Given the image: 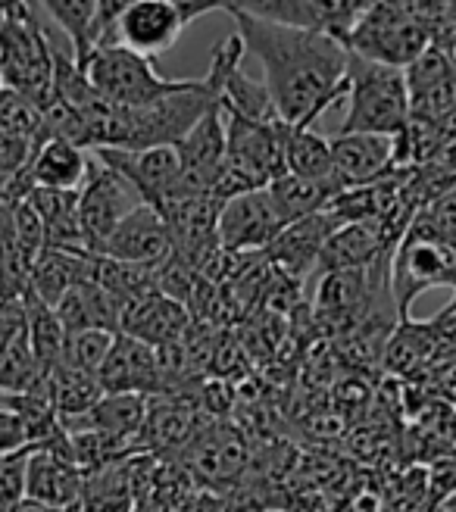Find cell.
Here are the masks:
<instances>
[{
  "instance_id": "cell-38",
  "label": "cell",
  "mask_w": 456,
  "mask_h": 512,
  "mask_svg": "<svg viewBox=\"0 0 456 512\" xmlns=\"http://www.w3.org/2000/svg\"><path fill=\"white\" fill-rule=\"evenodd\" d=\"M35 447L0 456V512H10L25 500V475H29V459Z\"/></svg>"
},
{
  "instance_id": "cell-33",
  "label": "cell",
  "mask_w": 456,
  "mask_h": 512,
  "mask_svg": "<svg viewBox=\"0 0 456 512\" xmlns=\"http://www.w3.org/2000/svg\"><path fill=\"white\" fill-rule=\"evenodd\" d=\"M285 163L288 175L325 182V178H332V141L313 132V128H291L285 144Z\"/></svg>"
},
{
  "instance_id": "cell-2",
  "label": "cell",
  "mask_w": 456,
  "mask_h": 512,
  "mask_svg": "<svg viewBox=\"0 0 456 512\" xmlns=\"http://www.w3.org/2000/svg\"><path fill=\"white\" fill-rule=\"evenodd\" d=\"M225 163L213 197L219 203L238 194L266 191L288 175L285 144L291 125H257L238 113H225Z\"/></svg>"
},
{
  "instance_id": "cell-21",
  "label": "cell",
  "mask_w": 456,
  "mask_h": 512,
  "mask_svg": "<svg viewBox=\"0 0 456 512\" xmlns=\"http://www.w3.org/2000/svg\"><path fill=\"white\" fill-rule=\"evenodd\" d=\"M88 166H91V153L75 147L69 141L60 138H44L29 166H25V175H29L32 188H54V191H82L85 178H88Z\"/></svg>"
},
{
  "instance_id": "cell-19",
  "label": "cell",
  "mask_w": 456,
  "mask_h": 512,
  "mask_svg": "<svg viewBox=\"0 0 456 512\" xmlns=\"http://www.w3.org/2000/svg\"><path fill=\"white\" fill-rule=\"evenodd\" d=\"M191 331V313L188 306L175 303L163 294H154L147 300H138L122 310V325L119 335L138 338L150 347H172L182 344Z\"/></svg>"
},
{
  "instance_id": "cell-15",
  "label": "cell",
  "mask_w": 456,
  "mask_h": 512,
  "mask_svg": "<svg viewBox=\"0 0 456 512\" xmlns=\"http://www.w3.org/2000/svg\"><path fill=\"white\" fill-rule=\"evenodd\" d=\"M100 163L122 172L141 191L144 203L160 207L182 178L179 147H147V150H91Z\"/></svg>"
},
{
  "instance_id": "cell-47",
  "label": "cell",
  "mask_w": 456,
  "mask_h": 512,
  "mask_svg": "<svg viewBox=\"0 0 456 512\" xmlns=\"http://www.w3.org/2000/svg\"><path fill=\"white\" fill-rule=\"evenodd\" d=\"M0 88H4V85H0Z\"/></svg>"
},
{
  "instance_id": "cell-30",
  "label": "cell",
  "mask_w": 456,
  "mask_h": 512,
  "mask_svg": "<svg viewBox=\"0 0 456 512\" xmlns=\"http://www.w3.org/2000/svg\"><path fill=\"white\" fill-rule=\"evenodd\" d=\"M47 388H50V397H54L60 425H72V422L85 419L100 403V397H104V388H100L97 375L79 372L72 366H57L54 372H50Z\"/></svg>"
},
{
  "instance_id": "cell-10",
  "label": "cell",
  "mask_w": 456,
  "mask_h": 512,
  "mask_svg": "<svg viewBox=\"0 0 456 512\" xmlns=\"http://www.w3.org/2000/svg\"><path fill=\"white\" fill-rule=\"evenodd\" d=\"M185 29L179 0H132L116 22V44L154 63L175 47Z\"/></svg>"
},
{
  "instance_id": "cell-42",
  "label": "cell",
  "mask_w": 456,
  "mask_h": 512,
  "mask_svg": "<svg viewBox=\"0 0 456 512\" xmlns=\"http://www.w3.org/2000/svg\"><path fill=\"white\" fill-rule=\"evenodd\" d=\"M29 447H35V441H32L29 428H25L22 416L16 413L10 403L0 406V456L29 450Z\"/></svg>"
},
{
  "instance_id": "cell-25",
  "label": "cell",
  "mask_w": 456,
  "mask_h": 512,
  "mask_svg": "<svg viewBox=\"0 0 456 512\" xmlns=\"http://www.w3.org/2000/svg\"><path fill=\"white\" fill-rule=\"evenodd\" d=\"M91 272H94L91 253H66V250L44 247V253L38 256L32 269L29 294L41 300L44 306H50V310H57V303L72 288H79L82 281H91Z\"/></svg>"
},
{
  "instance_id": "cell-8",
  "label": "cell",
  "mask_w": 456,
  "mask_h": 512,
  "mask_svg": "<svg viewBox=\"0 0 456 512\" xmlns=\"http://www.w3.org/2000/svg\"><path fill=\"white\" fill-rule=\"evenodd\" d=\"M141 203L144 197L129 178L110 169L107 163H100L91 153L88 178L79 191V216H82V228L88 238V250L100 256L110 235L141 207Z\"/></svg>"
},
{
  "instance_id": "cell-9",
  "label": "cell",
  "mask_w": 456,
  "mask_h": 512,
  "mask_svg": "<svg viewBox=\"0 0 456 512\" xmlns=\"http://www.w3.org/2000/svg\"><path fill=\"white\" fill-rule=\"evenodd\" d=\"M235 7L278 25L291 29L322 32L347 44L353 25L366 13V0H235Z\"/></svg>"
},
{
  "instance_id": "cell-44",
  "label": "cell",
  "mask_w": 456,
  "mask_h": 512,
  "mask_svg": "<svg viewBox=\"0 0 456 512\" xmlns=\"http://www.w3.org/2000/svg\"><path fill=\"white\" fill-rule=\"evenodd\" d=\"M10 512H79V506H75V509H54V506H44V503H38V500H29V497H25V500L16 503Z\"/></svg>"
},
{
  "instance_id": "cell-18",
  "label": "cell",
  "mask_w": 456,
  "mask_h": 512,
  "mask_svg": "<svg viewBox=\"0 0 456 512\" xmlns=\"http://www.w3.org/2000/svg\"><path fill=\"white\" fill-rule=\"evenodd\" d=\"M394 169V138L382 135H338L332 138V178L341 191L382 182Z\"/></svg>"
},
{
  "instance_id": "cell-41",
  "label": "cell",
  "mask_w": 456,
  "mask_h": 512,
  "mask_svg": "<svg viewBox=\"0 0 456 512\" xmlns=\"http://www.w3.org/2000/svg\"><path fill=\"white\" fill-rule=\"evenodd\" d=\"M456 497V456H441L428 469V512Z\"/></svg>"
},
{
  "instance_id": "cell-40",
  "label": "cell",
  "mask_w": 456,
  "mask_h": 512,
  "mask_svg": "<svg viewBox=\"0 0 456 512\" xmlns=\"http://www.w3.org/2000/svg\"><path fill=\"white\" fill-rule=\"evenodd\" d=\"M16 244L22 250H29L35 260L44 253L47 247V232H44V222L35 213V207L29 200H19L16 203Z\"/></svg>"
},
{
  "instance_id": "cell-20",
  "label": "cell",
  "mask_w": 456,
  "mask_h": 512,
  "mask_svg": "<svg viewBox=\"0 0 456 512\" xmlns=\"http://www.w3.org/2000/svg\"><path fill=\"white\" fill-rule=\"evenodd\" d=\"M85 475L88 472L72 466L60 453L35 447L29 459V475H25V497L54 509H75L85 491Z\"/></svg>"
},
{
  "instance_id": "cell-16",
  "label": "cell",
  "mask_w": 456,
  "mask_h": 512,
  "mask_svg": "<svg viewBox=\"0 0 456 512\" xmlns=\"http://www.w3.org/2000/svg\"><path fill=\"white\" fill-rule=\"evenodd\" d=\"M172 253H175V244L166 228V219L157 207H150V203H141V207L110 235L104 250H100V256L144 266V269H163L172 260Z\"/></svg>"
},
{
  "instance_id": "cell-4",
  "label": "cell",
  "mask_w": 456,
  "mask_h": 512,
  "mask_svg": "<svg viewBox=\"0 0 456 512\" xmlns=\"http://www.w3.org/2000/svg\"><path fill=\"white\" fill-rule=\"evenodd\" d=\"M0 85L38 110L54 97V50L35 4H0Z\"/></svg>"
},
{
  "instance_id": "cell-5",
  "label": "cell",
  "mask_w": 456,
  "mask_h": 512,
  "mask_svg": "<svg viewBox=\"0 0 456 512\" xmlns=\"http://www.w3.org/2000/svg\"><path fill=\"white\" fill-rule=\"evenodd\" d=\"M350 54H357L369 63L407 69L413 60H419L432 47V32L416 16L413 4H369L360 22L344 44Z\"/></svg>"
},
{
  "instance_id": "cell-24",
  "label": "cell",
  "mask_w": 456,
  "mask_h": 512,
  "mask_svg": "<svg viewBox=\"0 0 456 512\" xmlns=\"http://www.w3.org/2000/svg\"><path fill=\"white\" fill-rule=\"evenodd\" d=\"M57 319L66 328V335L75 331H113L119 335L122 325V303L107 294L97 281H82L57 303Z\"/></svg>"
},
{
  "instance_id": "cell-13",
  "label": "cell",
  "mask_w": 456,
  "mask_h": 512,
  "mask_svg": "<svg viewBox=\"0 0 456 512\" xmlns=\"http://www.w3.org/2000/svg\"><path fill=\"white\" fill-rule=\"evenodd\" d=\"M338 228H341V222L328 210L307 216V219H297L278 232V238L263 250V256L278 275H285L300 285L303 278L316 275L322 247L328 244V238H332Z\"/></svg>"
},
{
  "instance_id": "cell-27",
  "label": "cell",
  "mask_w": 456,
  "mask_h": 512,
  "mask_svg": "<svg viewBox=\"0 0 456 512\" xmlns=\"http://www.w3.org/2000/svg\"><path fill=\"white\" fill-rule=\"evenodd\" d=\"M269 197L275 203V213L282 216L285 225L297 222V219H307L316 213H325L332 207V200L341 194V185L335 178H325V182H313V178H297V175H285L272 182Z\"/></svg>"
},
{
  "instance_id": "cell-32",
  "label": "cell",
  "mask_w": 456,
  "mask_h": 512,
  "mask_svg": "<svg viewBox=\"0 0 456 512\" xmlns=\"http://www.w3.org/2000/svg\"><path fill=\"white\" fill-rule=\"evenodd\" d=\"M29 306V350L44 375H50L57 366H63V350H66V328L60 325L57 313L35 300L32 294L22 297Z\"/></svg>"
},
{
  "instance_id": "cell-35",
  "label": "cell",
  "mask_w": 456,
  "mask_h": 512,
  "mask_svg": "<svg viewBox=\"0 0 456 512\" xmlns=\"http://www.w3.org/2000/svg\"><path fill=\"white\" fill-rule=\"evenodd\" d=\"M0 135H13L22 141H44V116L29 97L19 91L0 88Z\"/></svg>"
},
{
  "instance_id": "cell-36",
  "label": "cell",
  "mask_w": 456,
  "mask_h": 512,
  "mask_svg": "<svg viewBox=\"0 0 456 512\" xmlns=\"http://www.w3.org/2000/svg\"><path fill=\"white\" fill-rule=\"evenodd\" d=\"M116 335L113 331H75L66 335V350H63V366H72L79 372L97 375L104 369L107 356L113 350Z\"/></svg>"
},
{
  "instance_id": "cell-46",
  "label": "cell",
  "mask_w": 456,
  "mask_h": 512,
  "mask_svg": "<svg viewBox=\"0 0 456 512\" xmlns=\"http://www.w3.org/2000/svg\"><path fill=\"white\" fill-rule=\"evenodd\" d=\"M7 403H10V400H7L4 394H0V406H7Z\"/></svg>"
},
{
  "instance_id": "cell-11",
  "label": "cell",
  "mask_w": 456,
  "mask_h": 512,
  "mask_svg": "<svg viewBox=\"0 0 456 512\" xmlns=\"http://www.w3.org/2000/svg\"><path fill=\"white\" fill-rule=\"evenodd\" d=\"M282 228L285 222L275 213L269 191H250V194H238L222 203L216 238L225 253H235V256L263 253L278 238Z\"/></svg>"
},
{
  "instance_id": "cell-37",
  "label": "cell",
  "mask_w": 456,
  "mask_h": 512,
  "mask_svg": "<svg viewBox=\"0 0 456 512\" xmlns=\"http://www.w3.org/2000/svg\"><path fill=\"white\" fill-rule=\"evenodd\" d=\"M44 378L47 375L35 363L29 344H22V347H16V350L0 356V394H4L7 400L35 391Z\"/></svg>"
},
{
  "instance_id": "cell-39",
  "label": "cell",
  "mask_w": 456,
  "mask_h": 512,
  "mask_svg": "<svg viewBox=\"0 0 456 512\" xmlns=\"http://www.w3.org/2000/svg\"><path fill=\"white\" fill-rule=\"evenodd\" d=\"M29 344V306L22 297L0 300V356Z\"/></svg>"
},
{
  "instance_id": "cell-29",
  "label": "cell",
  "mask_w": 456,
  "mask_h": 512,
  "mask_svg": "<svg viewBox=\"0 0 456 512\" xmlns=\"http://www.w3.org/2000/svg\"><path fill=\"white\" fill-rule=\"evenodd\" d=\"M438 353V335H435V325H425V322H410V319H400V325L394 328V335L385 344V369L407 378L416 375L419 369H425L432 363V356Z\"/></svg>"
},
{
  "instance_id": "cell-45",
  "label": "cell",
  "mask_w": 456,
  "mask_h": 512,
  "mask_svg": "<svg viewBox=\"0 0 456 512\" xmlns=\"http://www.w3.org/2000/svg\"><path fill=\"white\" fill-rule=\"evenodd\" d=\"M0 300H7V291H4V281H0Z\"/></svg>"
},
{
  "instance_id": "cell-1",
  "label": "cell",
  "mask_w": 456,
  "mask_h": 512,
  "mask_svg": "<svg viewBox=\"0 0 456 512\" xmlns=\"http://www.w3.org/2000/svg\"><path fill=\"white\" fill-rule=\"evenodd\" d=\"M235 19L244 50L263 66V85L272 104L291 128H310L328 107L347 97V47L322 32L291 29L257 19L222 0Z\"/></svg>"
},
{
  "instance_id": "cell-23",
  "label": "cell",
  "mask_w": 456,
  "mask_h": 512,
  "mask_svg": "<svg viewBox=\"0 0 456 512\" xmlns=\"http://www.w3.org/2000/svg\"><path fill=\"white\" fill-rule=\"evenodd\" d=\"M232 428H200L197 438L188 444V469L197 484H232L244 469V447Z\"/></svg>"
},
{
  "instance_id": "cell-7",
  "label": "cell",
  "mask_w": 456,
  "mask_h": 512,
  "mask_svg": "<svg viewBox=\"0 0 456 512\" xmlns=\"http://www.w3.org/2000/svg\"><path fill=\"white\" fill-rule=\"evenodd\" d=\"M432 288H456V250L407 228L391 256V294L397 316L410 319L413 300Z\"/></svg>"
},
{
  "instance_id": "cell-28",
  "label": "cell",
  "mask_w": 456,
  "mask_h": 512,
  "mask_svg": "<svg viewBox=\"0 0 456 512\" xmlns=\"http://www.w3.org/2000/svg\"><path fill=\"white\" fill-rule=\"evenodd\" d=\"M138 494L132 481V456L85 475L79 512H135Z\"/></svg>"
},
{
  "instance_id": "cell-26",
  "label": "cell",
  "mask_w": 456,
  "mask_h": 512,
  "mask_svg": "<svg viewBox=\"0 0 456 512\" xmlns=\"http://www.w3.org/2000/svg\"><path fill=\"white\" fill-rule=\"evenodd\" d=\"M144 419H147V397H141V394H104L85 419L63 425V431H100V434H110V438L135 447L138 434L144 428Z\"/></svg>"
},
{
  "instance_id": "cell-3",
  "label": "cell",
  "mask_w": 456,
  "mask_h": 512,
  "mask_svg": "<svg viewBox=\"0 0 456 512\" xmlns=\"http://www.w3.org/2000/svg\"><path fill=\"white\" fill-rule=\"evenodd\" d=\"M410 125V88L403 69L369 63L347 50V113L341 135L400 138Z\"/></svg>"
},
{
  "instance_id": "cell-6",
  "label": "cell",
  "mask_w": 456,
  "mask_h": 512,
  "mask_svg": "<svg viewBox=\"0 0 456 512\" xmlns=\"http://www.w3.org/2000/svg\"><path fill=\"white\" fill-rule=\"evenodd\" d=\"M85 75L91 88L110 100L116 107L125 110H138V107H150L157 104L160 97L179 91L185 79H163V75L154 69V63L132 54L129 47H97L94 54L85 60Z\"/></svg>"
},
{
  "instance_id": "cell-14",
  "label": "cell",
  "mask_w": 456,
  "mask_h": 512,
  "mask_svg": "<svg viewBox=\"0 0 456 512\" xmlns=\"http://www.w3.org/2000/svg\"><path fill=\"white\" fill-rule=\"evenodd\" d=\"M200 409L179 391H166L147 397V419L138 434V453L163 456V453H182L197 438L200 431Z\"/></svg>"
},
{
  "instance_id": "cell-12",
  "label": "cell",
  "mask_w": 456,
  "mask_h": 512,
  "mask_svg": "<svg viewBox=\"0 0 456 512\" xmlns=\"http://www.w3.org/2000/svg\"><path fill=\"white\" fill-rule=\"evenodd\" d=\"M182 157V178L175 185L169 200L179 197H213L222 163H225V116L222 107H213L204 119H200L188 138L179 144Z\"/></svg>"
},
{
  "instance_id": "cell-31",
  "label": "cell",
  "mask_w": 456,
  "mask_h": 512,
  "mask_svg": "<svg viewBox=\"0 0 456 512\" xmlns=\"http://www.w3.org/2000/svg\"><path fill=\"white\" fill-rule=\"evenodd\" d=\"M91 281H97V285L104 288L107 294H113L122 303V310H125V306L138 303V300L160 294L157 269H144V266H132V263H122V260H110V256H94Z\"/></svg>"
},
{
  "instance_id": "cell-34",
  "label": "cell",
  "mask_w": 456,
  "mask_h": 512,
  "mask_svg": "<svg viewBox=\"0 0 456 512\" xmlns=\"http://www.w3.org/2000/svg\"><path fill=\"white\" fill-rule=\"evenodd\" d=\"M38 7L60 25V32H66L75 63L85 66V60L94 50L91 25H94V13H97V0H47V4H38Z\"/></svg>"
},
{
  "instance_id": "cell-17",
  "label": "cell",
  "mask_w": 456,
  "mask_h": 512,
  "mask_svg": "<svg viewBox=\"0 0 456 512\" xmlns=\"http://www.w3.org/2000/svg\"><path fill=\"white\" fill-rule=\"evenodd\" d=\"M104 394H141L154 397L163 394V375H160V356L157 347H150L138 338L116 335L113 350L107 356L104 369L97 372Z\"/></svg>"
},
{
  "instance_id": "cell-43",
  "label": "cell",
  "mask_w": 456,
  "mask_h": 512,
  "mask_svg": "<svg viewBox=\"0 0 456 512\" xmlns=\"http://www.w3.org/2000/svg\"><path fill=\"white\" fill-rule=\"evenodd\" d=\"M175 512H228V506L213 491H194Z\"/></svg>"
},
{
  "instance_id": "cell-22",
  "label": "cell",
  "mask_w": 456,
  "mask_h": 512,
  "mask_svg": "<svg viewBox=\"0 0 456 512\" xmlns=\"http://www.w3.org/2000/svg\"><path fill=\"white\" fill-rule=\"evenodd\" d=\"M25 200H29L35 207V213L41 216L50 250L91 253L85 228H82V216H79V191L32 188L29 194H25Z\"/></svg>"
}]
</instances>
